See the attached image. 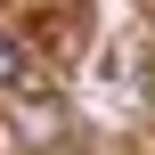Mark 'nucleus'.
<instances>
[{
	"instance_id": "2",
	"label": "nucleus",
	"mask_w": 155,
	"mask_h": 155,
	"mask_svg": "<svg viewBox=\"0 0 155 155\" xmlns=\"http://www.w3.org/2000/svg\"><path fill=\"white\" fill-rule=\"evenodd\" d=\"M147 90H155V65H147Z\"/></svg>"
},
{
	"instance_id": "1",
	"label": "nucleus",
	"mask_w": 155,
	"mask_h": 155,
	"mask_svg": "<svg viewBox=\"0 0 155 155\" xmlns=\"http://www.w3.org/2000/svg\"><path fill=\"white\" fill-rule=\"evenodd\" d=\"M25 82H33V57H25V49L0 33V90H25Z\"/></svg>"
}]
</instances>
